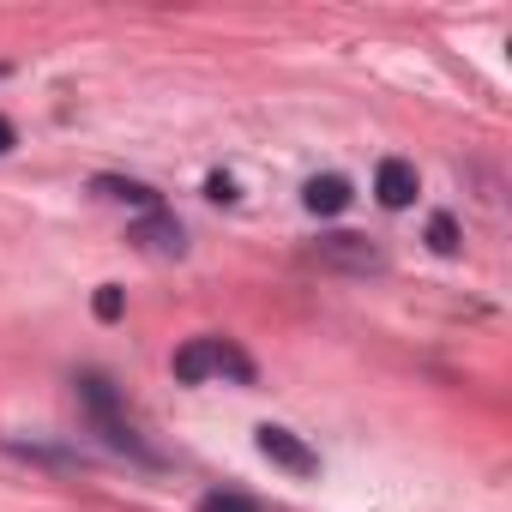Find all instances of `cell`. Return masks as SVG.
<instances>
[{
  "instance_id": "277c9868",
  "label": "cell",
  "mask_w": 512,
  "mask_h": 512,
  "mask_svg": "<svg viewBox=\"0 0 512 512\" xmlns=\"http://www.w3.org/2000/svg\"><path fill=\"white\" fill-rule=\"evenodd\" d=\"M127 241H133L139 253H151V260H181V253H187V235H181V223H175L169 211H145V217L127 229Z\"/></svg>"
},
{
  "instance_id": "5bb4252c",
  "label": "cell",
  "mask_w": 512,
  "mask_h": 512,
  "mask_svg": "<svg viewBox=\"0 0 512 512\" xmlns=\"http://www.w3.org/2000/svg\"><path fill=\"white\" fill-rule=\"evenodd\" d=\"M0 79H7V61H0Z\"/></svg>"
},
{
  "instance_id": "7c38bea8",
  "label": "cell",
  "mask_w": 512,
  "mask_h": 512,
  "mask_svg": "<svg viewBox=\"0 0 512 512\" xmlns=\"http://www.w3.org/2000/svg\"><path fill=\"white\" fill-rule=\"evenodd\" d=\"M205 193H211V199H223V205H229V199H235V181H229V175H211V181H205Z\"/></svg>"
},
{
  "instance_id": "8992f818",
  "label": "cell",
  "mask_w": 512,
  "mask_h": 512,
  "mask_svg": "<svg viewBox=\"0 0 512 512\" xmlns=\"http://www.w3.org/2000/svg\"><path fill=\"white\" fill-rule=\"evenodd\" d=\"M416 163L410 157H380V169H374V193H380V205L386 211H404L410 199H416Z\"/></svg>"
},
{
  "instance_id": "30bf717a",
  "label": "cell",
  "mask_w": 512,
  "mask_h": 512,
  "mask_svg": "<svg viewBox=\"0 0 512 512\" xmlns=\"http://www.w3.org/2000/svg\"><path fill=\"white\" fill-rule=\"evenodd\" d=\"M428 247L434 253H458V217L452 211H434L428 217Z\"/></svg>"
},
{
  "instance_id": "52a82bcc",
  "label": "cell",
  "mask_w": 512,
  "mask_h": 512,
  "mask_svg": "<svg viewBox=\"0 0 512 512\" xmlns=\"http://www.w3.org/2000/svg\"><path fill=\"white\" fill-rule=\"evenodd\" d=\"M302 205H308L314 217H338V211L350 205V181H344V175H314V181L302 187Z\"/></svg>"
},
{
  "instance_id": "ba28073f",
  "label": "cell",
  "mask_w": 512,
  "mask_h": 512,
  "mask_svg": "<svg viewBox=\"0 0 512 512\" xmlns=\"http://www.w3.org/2000/svg\"><path fill=\"white\" fill-rule=\"evenodd\" d=\"M103 199H121V205H139V211H163V199H157V187H145V181H121V175H97L91 181Z\"/></svg>"
},
{
  "instance_id": "7a4b0ae2",
  "label": "cell",
  "mask_w": 512,
  "mask_h": 512,
  "mask_svg": "<svg viewBox=\"0 0 512 512\" xmlns=\"http://www.w3.org/2000/svg\"><path fill=\"white\" fill-rule=\"evenodd\" d=\"M211 374H229V380H241V386H253V362L229 344V338H187L181 350H175V380L181 386H199V380H211Z\"/></svg>"
},
{
  "instance_id": "4fadbf2b",
  "label": "cell",
  "mask_w": 512,
  "mask_h": 512,
  "mask_svg": "<svg viewBox=\"0 0 512 512\" xmlns=\"http://www.w3.org/2000/svg\"><path fill=\"white\" fill-rule=\"evenodd\" d=\"M13 145H19V133H13V121H7V115H0V157H7Z\"/></svg>"
},
{
  "instance_id": "8fae6325",
  "label": "cell",
  "mask_w": 512,
  "mask_h": 512,
  "mask_svg": "<svg viewBox=\"0 0 512 512\" xmlns=\"http://www.w3.org/2000/svg\"><path fill=\"white\" fill-rule=\"evenodd\" d=\"M121 302H127L121 284H103V290H97V320H121Z\"/></svg>"
},
{
  "instance_id": "5b68a950",
  "label": "cell",
  "mask_w": 512,
  "mask_h": 512,
  "mask_svg": "<svg viewBox=\"0 0 512 512\" xmlns=\"http://www.w3.org/2000/svg\"><path fill=\"white\" fill-rule=\"evenodd\" d=\"M314 253H320L326 266H344V272H380V266H386V253L368 247L362 235H320Z\"/></svg>"
},
{
  "instance_id": "9c48e42d",
  "label": "cell",
  "mask_w": 512,
  "mask_h": 512,
  "mask_svg": "<svg viewBox=\"0 0 512 512\" xmlns=\"http://www.w3.org/2000/svg\"><path fill=\"white\" fill-rule=\"evenodd\" d=\"M199 512H260V500H253V494H235V488H211V494L199 500Z\"/></svg>"
},
{
  "instance_id": "3957f363",
  "label": "cell",
  "mask_w": 512,
  "mask_h": 512,
  "mask_svg": "<svg viewBox=\"0 0 512 512\" xmlns=\"http://www.w3.org/2000/svg\"><path fill=\"white\" fill-rule=\"evenodd\" d=\"M253 446H260V458H272L290 476H320V452L296 428H284V422H260V428H253Z\"/></svg>"
},
{
  "instance_id": "6da1fadb",
  "label": "cell",
  "mask_w": 512,
  "mask_h": 512,
  "mask_svg": "<svg viewBox=\"0 0 512 512\" xmlns=\"http://www.w3.org/2000/svg\"><path fill=\"white\" fill-rule=\"evenodd\" d=\"M79 404L91 410V422L103 428V440H109L115 452H127V458H139V464H151V458H157V452L133 434V422L121 416V392H115V380H109V374L85 368V374H79Z\"/></svg>"
}]
</instances>
